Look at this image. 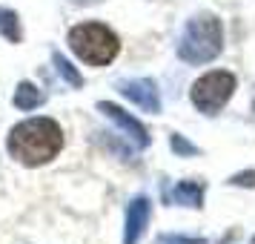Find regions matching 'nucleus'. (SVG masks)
Here are the masks:
<instances>
[{
	"instance_id": "f257e3e1",
	"label": "nucleus",
	"mask_w": 255,
	"mask_h": 244,
	"mask_svg": "<svg viewBox=\"0 0 255 244\" xmlns=\"http://www.w3.org/2000/svg\"><path fill=\"white\" fill-rule=\"evenodd\" d=\"M6 150L14 161L23 167H40L49 164L63 150V129L52 118H29L12 127L6 138Z\"/></svg>"
},
{
	"instance_id": "6e6552de",
	"label": "nucleus",
	"mask_w": 255,
	"mask_h": 244,
	"mask_svg": "<svg viewBox=\"0 0 255 244\" xmlns=\"http://www.w3.org/2000/svg\"><path fill=\"white\" fill-rule=\"evenodd\" d=\"M204 190H207V187L201 184V181H181L175 190L166 193V201H169V204H184V207L198 210V207H204Z\"/></svg>"
},
{
	"instance_id": "423d86ee",
	"label": "nucleus",
	"mask_w": 255,
	"mask_h": 244,
	"mask_svg": "<svg viewBox=\"0 0 255 244\" xmlns=\"http://www.w3.org/2000/svg\"><path fill=\"white\" fill-rule=\"evenodd\" d=\"M98 112H104L115 127H121L124 132H127V138L135 144V147H149V132H146V127L140 124L135 115H129L127 109H121V106H115V104H109V101H101L98 104Z\"/></svg>"
},
{
	"instance_id": "ddd939ff",
	"label": "nucleus",
	"mask_w": 255,
	"mask_h": 244,
	"mask_svg": "<svg viewBox=\"0 0 255 244\" xmlns=\"http://www.w3.org/2000/svg\"><path fill=\"white\" fill-rule=\"evenodd\" d=\"M169 144H172L175 152H184V155H195V152H198L195 147H192L186 138H181V135H172V141H169Z\"/></svg>"
},
{
	"instance_id": "2eb2a0df",
	"label": "nucleus",
	"mask_w": 255,
	"mask_h": 244,
	"mask_svg": "<svg viewBox=\"0 0 255 244\" xmlns=\"http://www.w3.org/2000/svg\"><path fill=\"white\" fill-rule=\"evenodd\" d=\"M72 6H89V3H101V0H69Z\"/></svg>"
},
{
	"instance_id": "f8f14e48",
	"label": "nucleus",
	"mask_w": 255,
	"mask_h": 244,
	"mask_svg": "<svg viewBox=\"0 0 255 244\" xmlns=\"http://www.w3.org/2000/svg\"><path fill=\"white\" fill-rule=\"evenodd\" d=\"M155 244H207L204 239H195V236H175V233H166V236H158Z\"/></svg>"
},
{
	"instance_id": "39448f33",
	"label": "nucleus",
	"mask_w": 255,
	"mask_h": 244,
	"mask_svg": "<svg viewBox=\"0 0 255 244\" xmlns=\"http://www.w3.org/2000/svg\"><path fill=\"white\" fill-rule=\"evenodd\" d=\"M118 92L124 95L127 101H132L135 106H140L143 112H161V95H158V86L149 78H129V81L118 83Z\"/></svg>"
},
{
	"instance_id": "dca6fc26",
	"label": "nucleus",
	"mask_w": 255,
	"mask_h": 244,
	"mask_svg": "<svg viewBox=\"0 0 255 244\" xmlns=\"http://www.w3.org/2000/svg\"><path fill=\"white\" fill-rule=\"evenodd\" d=\"M253 109H255V104H253Z\"/></svg>"
},
{
	"instance_id": "9d476101",
	"label": "nucleus",
	"mask_w": 255,
	"mask_h": 244,
	"mask_svg": "<svg viewBox=\"0 0 255 244\" xmlns=\"http://www.w3.org/2000/svg\"><path fill=\"white\" fill-rule=\"evenodd\" d=\"M0 35L6 37L9 43H20V40H23L20 17H17L12 9H6V6H0Z\"/></svg>"
},
{
	"instance_id": "9b49d317",
	"label": "nucleus",
	"mask_w": 255,
	"mask_h": 244,
	"mask_svg": "<svg viewBox=\"0 0 255 244\" xmlns=\"http://www.w3.org/2000/svg\"><path fill=\"white\" fill-rule=\"evenodd\" d=\"M52 63H55V69H58V75L63 78V81L69 83V86H75V89H81L83 86V78L75 72V66H72L69 60L63 58L60 52H52Z\"/></svg>"
},
{
	"instance_id": "4468645a",
	"label": "nucleus",
	"mask_w": 255,
	"mask_h": 244,
	"mask_svg": "<svg viewBox=\"0 0 255 244\" xmlns=\"http://www.w3.org/2000/svg\"><path fill=\"white\" fill-rule=\"evenodd\" d=\"M230 184H238V187H255V170H250V173H241V175H232Z\"/></svg>"
},
{
	"instance_id": "f3484780",
	"label": "nucleus",
	"mask_w": 255,
	"mask_h": 244,
	"mask_svg": "<svg viewBox=\"0 0 255 244\" xmlns=\"http://www.w3.org/2000/svg\"><path fill=\"white\" fill-rule=\"evenodd\" d=\"M253 244H255V239H253Z\"/></svg>"
},
{
	"instance_id": "f03ea898",
	"label": "nucleus",
	"mask_w": 255,
	"mask_h": 244,
	"mask_svg": "<svg viewBox=\"0 0 255 244\" xmlns=\"http://www.w3.org/2000/svg\"><path fill=\"white\" fill-rule=\"evenodd\" d=\"M221 49H224V29L218 17L209 12L189 17L184 35L178 40V58L189 66H201L218 58Z\"/></svg>"
},
{
	"instance_id": "0eeeda50",
	"label": "nucleus",
	"mask_w": 255,
	"mask_h": 244,
	"mask_svg": "<svg viewBox=\"0 0 255 244\" xmlns=\"http://www.w3.org/2000/svg\"><path fill=\"white\" fill-rule=\"evenodd\" d=\"M149 216H152V204L146 196H138L132 198V204L127 210V224H124V244H138L146 224H149Z\"/></svg>"
},
{
	"instance_id": "1a4fd4ad",
	"label": "nucleus",
	"mask_w": 255,
	"mask_h": 244,
	"mask_svg": "<svg viewBox=\"0 0 255 244\" xmlns=\"http://www.w3.org/2000/svg\"><path fill=\"white\" fill-rule=\"evenodd\" d=\"M12 101H14V106H17V109L29 112V109H37V106L43 104V92L37 89L35 83L23 81V83H17V92H14Z\"/></svg>"
},
{
	"instance_id": "7ed1b4c3",
	"label": "nucleus",
	"mask_w": 255,
	"mask_h": 244,
	"mask_svg": "<svg viewBox=\"0 0 255 244\" xmlns=\"http://www.w3.org/2000/svg\"><path fill=\"white\" fill-rule=\"evenodd\" d=\"M69 46L72 52L89 63V66H106L118 58V35L104 23H78L69 32Z\"/></svg>"
},
{
	"instance_id": "20e7f679",
	"label": "nucleus",
	"mask_w": 255,
	"mask_h": 244,
	"mask_svg": "<svg viewBox=\"0 0 255 244\" xmlns=\"http://www.w3.org/2000/svg\"><path fill=\"white\" fill-rule=\"evenodd\" d=\"M235 92V75L227 69L207 72L204 78H198L189 89V101L198 112L204 115H218L221 106H227V101Z\"/></svg>"
}]
</instances>
